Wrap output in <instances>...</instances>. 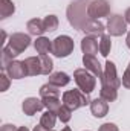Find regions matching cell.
<instances>
[{
	"instance_id": "1",
	"label": "cell",
	"mask_w": 130,
	"mask_h": 131,
	"mask_svg": "<svg viewBox=\"0 0 130 131\" xmlns=\"http://www.w3.org/2000/svg\"><path fill=\"white\" fill-rule=\"evenodd\" d=\"M95 78L97 76L94 73H90L89 70H86V69H77L73 72V79H75L78 89L86 95H90L95 90V85H97Z\"/></svg>"
},
{
	"instance_id": "2",
	"label": "cell",
	"mask_w": 130,
	"mask_h": 131,
	"mask_svg": "<svg viewBox=\"0 0 130 131\" xmlns=\"http://www.w3.org/2000/svg\"><path fill=\"white\" fill-rule=\"evenodd\" d=\"M31 44V37L26 35V34L17 32L12 34L9 37V41H8V46H5V49L15 58L17 55H20L23 50H26Z\"/></svg>"
},
{
	"instance_id": "3",
	"label": "cell",
	"mask_w": 130,
	"mask_h": 131,
	"mask_svg": "<svg viewBox=\"0 0 130 131\" xmlns=\"http://www.w3.org/2000/svg\"><path fill=\"white\" fill-rule=\"evenodd\" d=\"M73 40L67 35H60L52 41V53L58 58H66L73 52Z\"/></svg>"
},
{
	"instance_id": "4",
	"label": "cell",
	"mask_w": 130,
	"mask_h": 131,
	"mask_svg": "<svg viewBox=\"0 0 130 131\" xmlns=\"http://www.w3.org/2000/svg\"><path fill=\"white\" fill-rule=\"evenodd\" d=\"M63 104L67 105L70 110H77V108H81V107L87 105L89 98L81 90H67V92L63 93Z\"/></svg>"
},
{
	"instance_id": "5",
	"label": "cell",
	"mask_w": 130,
	"mask_h": 131,
	"mask_svg": "<svg viewBox=\"0 0 130 131\" xmlns=\"http://www.w3.org/2000/svg\"><path fill=\"white\" fill-rule=\"evenodd\" d=\"M110 14V5L107 0H92L87 6V15L92 20H99Z\"/></svg>"
},
{
	"instance_id": "6",
	"label": "cell",
	"mask_w": 130,
	"mask_h": 131,
	"mask_svg": "<svg viewBox=\"0 0 130 131\" xmlns=\"http://www.w3.org/2000/svg\"><path fill=\"white\" fill-rule=\"evenodd\" d=\"M121 79L118 78L116 75V66L113 64L112 61H106V66H104V76L101 79V85H109L112 89H119L121 85Z\"/></svg>"
},
{
	"instance_id": "7",
	"label": "cell",
	"mask_w": 130,
	"mask_h": 131,
	"mask_svg": "<svg viewBox=\"0 0 130 131\" xmlns=\"http://www.w3.org/2000/svg\"><path fill=\"white\" fill-rule=\"evenodd\" d=\"M107 31H109V35H112V37H121L123 34L127 32V21H126V18H123L118 14L109 17V20H107Z\"/></svg>"
},
{
	"instance_id": "8",
	"label": "cell",
	"mask_w": 130,
	"mask_h": 131,
	"mask_svg": "<svg viewBox=\"0 0 130 131\" xmlns=\"http://www.w3.org/2000/svg\"><path fill=\"white\" fill-rule=\"evenodd\" d=\"M83 64H84V69H86V70H89L90 73H94L97 78L103 79V76H104V69H103V66L99 64V61H98L95 57H92V55H84V57H83Z\"/></svg>"
},
{
	"instance_id": "9",
	"label": "cell",
	"mask_w": 130,
	"mask_h": 131,
	"mask_svg": "<svg viewBox=\"0 0 130 131\" xmlns=\"http://www.w3.org/2000/svg\"><path fill=\"white\" fill-rule=\"evenodd\" d=\"M5 70H6L8 76L12 78V79H22V78L28 76V75H26V69H25L23 61H11Z\"/></svg>"
},
{
	"instance_id": "10",
	"label": "cell",
	"mask_w": 130,
	"mask_h": 131,
	"mask_svg": "<svg viewBox=\"0 0 130 131\" xmlns=\"http://www.w3.org/2000/svg\"><path fill=\"white\" fill-rule=\"evenodd\" d=\"M90 111L95 117H104L109 111V104L103 98H95L90 101Z\"/></svg>"
},
{
	"instance_id": "11",
	"label": "cell",
	"mask_w": 130,
	"mask_h": 131,
	"mask_svg": "<svg viewBox=\"0 0 130 131\" xmlns=\"http://www.w3.org/2000/svg\"><path fill=\"white\" fill-rule=\"evenodd\" d=\"M43 107H44V105H43V101H40V99H37V98H26L23 101V104H22L23 113L28 114V116L35 114V113L40 111Z\"/></svg>"
},
{
	"instance_id": "12",
	"label": "cell",
	"mask_w": 130,
	"mask_h": 131,
	"mask_svg": "<svg viewBox=\"0 0 130 131\" xmlns=\"http://www.w3.org/2000/svg\"><path fill=\"white\" fill-rule=\"evenodd\" d=\"M25 69H26V75L28 76H37V75H41V61H40V57H29L23 61Z\"/></svg>"
},
{
	"instance_id": "13",
	"label": "cell",
	"mask_w": 130,
	"mask_h": 131,
	"mask_svg": "<svg viewBox=\"0 0 130 131\" xmlns=\"http://www.w3.org/2000/svg\"><path fill=\"white\" fill-rule=\"evenodd\" d=\"M98 49H99V44L95 40V37L89 35V37H84L81 40V50L84 55H92L95 57V53H98Z\"/></svg>"
},
{
	"instance_id": "14",
	"label": "cell",
	"mask_w": 130,
	"mask_h": 131,
	"mask_svg": "<svg viewBox=\"0 0 130 131\" xmlns=\"http://www.w3.org/2000/svg\"><path fill=\"white\" fill-rule=\"evenodd\" d=\"M83 31L86 34H89V35H92V37H95V35H104V25L101 23V21H98V20H90V21H87L84 26H83Z\"/></svg>"
},
{
	"instance_id": "15",
	"label": "cell",
	"mask_w": 130,
	"mask_h": 131,
	"mask_svg": "<svg viewBox=\"0 0 130 131\" xmlns=\"http://www.w3.org/2000/svg\"><path fill=\"white\" fill-rule=\"evenodd\" d=\"M34 47L40 55H48L49 52H52V41L46 37H38L34 41Z\"/></svg>"
},
{
	"instance_id": "16",
	"label": "cell",
	"mask_w": 130,
	"mask_h": 131,
	"mask_svg": "<svg viewBox=\"0 0 130 131\" xmlns=\"http://www.w3.org/2000/svg\"><path fill=\"white\" fill-rule=\"evenodd\" d=\"M69 81H70V78H69V75L64 73V72H55V73H51L49 75V82L52 84V85H57V87H64L69 84Z\"/></svg>"
},
{
	"instance_id": "17",
	"label": "cell",
	"mask_w": 130,
	"mask_h": 131,
	"mask_svg": "<svg viewBox=\"0 0 130 131\" xmlns=\"http://www.w3.org/2000/svg\"><path fill=\"white\" fill-rule=\"evenodd\" d=\"M40 96L43 98H60V87L52 85L51 82L40 87Z\"/></svg>"
},
{
	"instance_id": "18",
	"label": "cell",
	"mask_w": 130,
	"mask_h": 131,
	"mask_svg": "<svg viewBox=\"0 0 130 131\" xmlns=\"http://www.w3.org/2000/svg\"><path fill=\"white\" fill-rule=\"evenodd\" d=\"M26 29H28V32L31 34V35H41L43 32H46L44 23H43V20H40V18H32V20H29L28 25H26Z\"/></svg>"
},
{
	"instance_id": "19",
	"label": "cell",
	"mask_w": 130,
	"mask_h": 131,
	"mask_svg": "<svg viewBox=\"0 0 130 131\" xmlns=\"http://www.w3.org/2000/svg\"><path fill=\"white\" fill-rule=\"evenodd\" d=\"M57 113H54V111H46V113H43L41 114V119H40V125H43L46 130H54V127H55V121H57Z\"/></svg>"
},
{
	"instance_id": "20",
	"label": "cell",
	"mask_w": 130,
	"mask_h": 131,
	"mask_svg": "<svg viewBox=\"0 0 130 131\" xmlns=\"http://www.w3.org/2000/svg\"><path fill=\"white\" fill-rule=\"evenodd\" d=\"M15 12V6L11 0H0V18H8Z\"/></svg>"
},
{
	"instance_id": "21",
	"label": "cell",
	"mask_w": 130,
	"mask_h": 131,
	"mask_svg": "<svg viewBox=\"0 0 130 131\" xmlns=\"http://www.w3.org/2000/svg\"><path fill=\"white\" fill-rule=\"evenodd\" d=\"M99 98L106 99L107 102H113V101H116V98H118V90L116 89H112L109 85H101Z\"/></svg>"
},
{
	"instance_id": "22",
	"label": "cell",
	"mask_w": 130,
	"mask_h": 131,
	"mask_svg": "<svg viewBox=\"0 0 130 131\" xmlns=\"http://www.w3.org/2000/svg\"><path fill=\"white\" fill-rule=\"evenodd\" d=\"M112 49V40H110V35H101V40H99V53L103 57H107L109 52Z\"/></svg>"
},
{
	"instance_id": "23",
	"label": "cell",
	"mask_w": 130,
	"mask_h": 131,
	"mask_svg": "<svg viewBox=\"0 0 130 131\" xmlns=\"http://www.w3.org/2000/svg\"><path fill=\"white\" fill-rule=\"evenodd\" d=\"M43 105L49 110V111H54V113H57L58 110H60V107L63 105L61 102H60V98H43Z\"/></svg>"
},
{
	"instance_id": "24",
	"label": "cell",
	"mask_w": 130,
	"mask_h": 131,
	"mask_svg": "<svg viewBox=\"0 0 130 131\" xmlns=\"http://www.w3.org/2000/svg\"><path fill=\"white\" fill-rule=\"evenodd\" d=\"M43 23H44L46 32H54L58 28V18H57V15H48V17H44Z\"/></svg>"
},
{
	"instance_id": "25",
	"label": "cell",
	"mask_w": 130,
	"mask_h": 131,
	"mask_svg": "<svg viewBox=\"0 0 130 131\" xmlns=\"http://www.w3.org/2000/svg\"><path fill=\"white\" fill-rule=\"evenodd\" d=\"M40 61H41V75H49L54 69V63H52L51 57L40 55Z\"/></svg>"
},
{
	"instance_id": "26",
	"label": "cell",
	"mask_w": 130,
	"mask_h": 131,
	"mask_svg": "<svg viewBox=\"0 0 130 131\" xmlns=\"http://www.w3.org/2000/svg\"><path fill=\"white\" fill-rule=\"evenodd\" d=\"M57 116H58V119L63 122V124H67L69 121H70V117H72V110L67 107V105H61L60 107V110L57 111Z\"/></svg>"
},
{
	"instance_id": "27",
	"label": "cell",
	"mask_w": 130,
	"mask_h": 131,
	"mask_svg": "<svg viewBox=\"0 0 130 131\" xmlns=\"http://www.w3.org/2000/svg\"><path fill=\"white\" fill-rule=\"evenodd\" d=\"M8 87H9V76L2 73L0 75V92H6Z\"/></svg>"
},
{
	"instance_id": "28",
	"label": "cell",
	"mask_w": 130,
	"mask_h": 131,
	"mask_svg": "<svg viewBox=\"0 0 130 131\" xmlns=\"http://www.w3.org/2000/svg\"><path fill=\"white\" fill-rule=\"evenodd\" d=\"M123 85L126 87V89H130V69L127 67L126 69V72H124V75H123Z\"/></svg>"
},
{
	"instance_id": "29",
	"label": "cell",
	"mask_w": 130,
	"mask_h": 131,
	"mask_svg": "<svg viewBox=\"0 0 130 131\" xmlns=\"http://www.w3.org/2000/svg\"><path fill=\"white\" fill-rule=\"evenodd\" d=\"M98 131H119V130H118V127H116L115 124L107 122V124H103V125L99 127V130H98Z\"/></svg>"
},
{
	"instance_id": "30",
	"label": "cell",
	"mask_w": 130,
	"mask_h": 131,
	"mask_svg": "<svg viewBox=\"0 0 130 131\" xmlns=\"http://www.w3.org/2000/svg\"><path fill=\"white\" fill-rule=\"evenodd\" d=\"M18 128L15 127V125H11V124H5L2 128H0V131H17Z\"/></svg>"
},
{
	"instance_id": "31",
	"label": "cell",
	"mask_w": 130,
	"mask_h": 131,
	"mask_svg": "<svg viewBox=\"0 0 130 131\" xmlns=\"http://www.w3.org/2000/svg\"><path fill=\"white\" fill-rule=\"evenodd\" d=\"M124 18H126V21H127V23L130 25V8L127 9V11H126V15H124Z\"/></svg>"
},
{
	"instance_id": "32",
	"label": "cell",
	"mask_w": 130,
	"mask_h": 131,
	"mask_svg": "<svg viewBox=\"0 0 130 131\" xmlns=\"http://www.w3.org/2000/svg\"><path fill=\"white\" fill-rule=\"evenodd\" d=\"M34 131H49V130H46L43 125H37V127L34 128Z\"/></svg>"
},
{
	"instance_id": "33",
	"label": "cell",
	"mask_w": 130,
	"mask_h": 131,
	"mask_svg": "<svg viewBox=\"0 0 130 131\" xmlns=\"http://www.w3.org/2000/svg\"><path fill=\"white\" fill-rule=\"evenodd\" d=\"M126 44H127V47L130 49V31H129V34H127V38H126Z\"/></svg>"
},
{
	"instance_id": "34",
	"label": "cell",
	"mask_w": 130,
	"mask_h": 131,
	"mask_svg": "<svg viewBox=\"0 0 130 131\" xmlns=\"http://www.w3.org/2000/svg\"><path fill=\"white\" fill-rule=\"evenodd\" d=\"M17 131H29V130H28L26 127H18V130H17Z\"/></svg>"
},
{
	"instance_id": "35",
	"label": "cell",
	"mask_w": 130,
	"mask_h": 131,
	"mask_svg": "<svg viewBox=\"0 0 130 131\" xmlns=\"http://www.w3.org/2000/svg\"><path fill=\"white\" fill-rule=\"evenodd\" d=\"M61 131H72V130H70V127H64Z\"/></svg>"
},
{
	"instance_id": "36",
	"label": "cell",
	"mask_w": 130,
	"mask_h": 131,
	"mask_svg": "<svg viewBox=\"0 0 130 131\" xmlns=\"http://www.w3.org/2000/svg\"><path fill=\"white\" fill-rule=\"evenodd\" d=\"M129 69H130V63H129Z\"/></svg>"
},
{
	"instance_id": "37",
	"label": "cell",
	"mask_w": 130,
	"mask_h": 131,
	"mask_svg": "<svg viewBox=\"0 0 130 131\" xmlns=\"http://www.w3.org/2000/svg\"><path fill=\"white\" fill-rule=\"evenodd\" d=\"M51 131H54V130H51Z\"/></svg>"
}]
</instances>
